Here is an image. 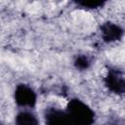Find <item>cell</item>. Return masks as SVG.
Here are the masks:
<instances>
[{
  "label": "cell",
  "mask_w": 125,
  "mask_h": 125,
  "mask_svg": "<svg viewBox=\"0 0 125 125\" xmlns=\"http://www.w3.org/2000/svg\"><path fill=\"white\" fill-rule=\"evenodd\" d=\"M65 111L74 125H93L96 119L94 110L77 98H73L67 103Z\"/></svg>",
  "instance_id": "6da1fadb"
},
{
  "label": "cell",
  "mask_w": 125,
  "mask_h": 125,
  "mask_svg": "<svg viewBox=\"0 0 125 125\" xmlns=\"http://www.w3.org/2000/svg\"><path fill=\"white\" fill-rule=\"evenodd\" d=\"M104 86L113 94H125V75L121 70L107 66V72L104 78Z\"/></svg>",
  "instance_id": "7a4b0ae2"
},
{
  "label": "cell",
  "mask_w": 125,
  "mask_h": 125,
  "mask_svg": "<svg viewBox=\"0 0 125 125\" xmlns=\"http://www.w3.org/2000/svg\"><path fill=\"white\" fill-rule=\"evenodd\" d=\"M15 103L21 107L33 108L36 105L37 95L35 91L27 84H18L14 92Z\"/></svg>",
  "instance_id": "3957f363"
},
{
  "label": "cell",
  "mask_w": 125,
  "mask_h": 125,
  "mask_svg": "<svg viewBox=\"0 0 125 125\" xmlns=\"http://www.w3.org/2000/svg\"><path fill=\"white\" fill-rule=\"evenodd\" d=\"M45 125H74L67 112L56 106H48L44 111Z\"/></svg>",
  "instance_id": "277c9868"
},
{
  "label": "cell",
  "mask_w": 125,
  "mask_h": 125,
  "mask_svg": "<svg viewBox=\"0 0 125 125\" xmlns=\"http://www.w3.org/2000/svg\"><path fill=\"white\" fill-rule=\"evenodd\" d=\"M100 31L102 35V39L105 43H111L120 40L124 35V29L112 22V21H104L100 25Z\"/></svg>",
  "instance_id": "5b68a950"
},
{
  "label": "cell",
  "mask_w": 125,
  "mask_h": 125,
  "mask_svg": "<svg viewBox=\"0 0 125 125\" xmlns=\"http://www.w3.org/2000/svg\"><path fill=\"white\" fill-rule=\"evenodd\" d=\"M16 125H39L37 116L29 110H21L15 116Z\"/></svg>",
  "instance_id": "8992f818"
},
{
  "label": "cell",
  "mask_w": 125,
  "mask_h": 125,
  "mask_svg": "<svg viewBox=\"0 0 125 125\" xmlns=\"http://www.w3.org/2000/svg\"><path fill=\"white\" fill-rule=\"evenodd\" d=\"M73 64H74L75 68L78 69V70H86L91 66L92 60L87 55L80 54V55H77L75 57Z\"/></svg>",
  "instance_id": "52a82bcc"
},
{
  "label": "cell",
  "mask_w": 125,
  "mask_h": 125,
  "mask_svg": "<svg viewBox=\"0 0 125 125\" xmlns=\"http://www.w3.org/2000/svg\"><path fill=\"white\" fill-rule=\"evenodd\" d=\"M74 4H76L78 7H81L83 9L87 10H93V9H99L102 8L105 2L104 1H93V0H87V1H75Z\"/></svg>",
  "instance_id": "ba28073f"
},
{
  "label": "cell",
  "mask_w": 125,
  "mask_h": 125,
  "mask_svg": "<svg viewBox=\"0 0 125 125\" xmlns=\"http://www.w3.org/2000/svg\"><path fill=\"white\" fill-rule=\"evenodd\" d=\"M2 125H4V124H2Z\"/></svg>",
  "instance_id": "9c48e42d"
}]
</instances>
